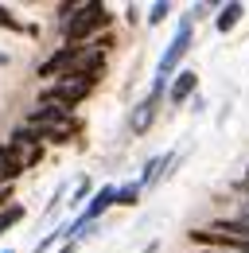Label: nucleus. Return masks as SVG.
Wrapping results in <instances>:
<instances>
[{
	"instance_id": "2",
	"label": "nucleus",
	"mask_w": 249,
	"mask_h": 253,
	"mask_svg": "<svg viewBox=\"0 0 249 253\" xmlns=\"http://www.w3.org/2000/svg\"><path fill=\"white\" fill-rule=\"evenodd\" d=\"M191 39H195V24H191V16L179 20V28L171 35V43L164 47V55H160V66H156V78H164V82H171L175 74H179V63L187 59V51H191Z\"/></svg>"
},
{
	"instance_id": "1",
	"label": "nucleus",
	"mask_w": 249,
	"mask_h": 253,
	"mask_svg": "<svg viewBox=\"0 0 249 253\" xmlns=\"http://www.w3.org/2000/svg\"><path fill=\"white\" fill-rule=\"evenodd\" d=\"M109 24H113V12H109L101 0H90V4H78L74 16L62 24V39H66L70 47H86V43L97 39V32L109 28Z\"/></svg>"
},
{
	"instance_id": "6",
	"label": "nucleus",
	"mask_w": 249,
	"mask_h": 253,
	"mask_svg": "<svg viewBox=\"0 0 249 253\" xmlns=\"http://www.w3.org/2000/svg\"><path fill=\"white\" fill-rule=\"evenodd\" d=\"M78 55H82V47H70V43H62L59 51H55V55H51L47 63L39 66V78H47V82L62 78V74H66V70L74 66V59H78Z\"/></svg>"
},
{
	"instance_id": "18",
	"label": "nucleus",
	"mask_w": 249,
	"mask_h": 253,
	"mask_svg": "<svg viewBox=\"0 0 249 253\" xmlns=\"http://www.w3.org/2000/svg\"><path fill=\"white\" fill-rule=\"evenodd\" d=\"M242 187H246V191H249V168H246V179H242Z\"/></svg>"
},
{
	"instance_id": "5",
	"label": "nucleus",
	"mask_w": 249,
	"mask_h": 253,
	"mask_svg": "<svg viewBox=\"0 0 249 253\" xmlns=\"http://www.w3.org/2000/svg\"><path fill=\"white\" fill-rule=\"evenodd\" d=\"M24 125H28V128H66V125H70V113L59 109V105H51V101H39V105L28 113Z\"/></svg>"
},
{
	"instance_id": "8",
	"label": "nucleus",
	"mask_w": 249,
	"mask_h": 253,
	"mask_svg": "<svg viewBox=\"0 0 249 253\" xmlns=\"http://www.w3.org/2000/svg\"><path fill=\"white\" fill-rule=\"evenodd\" d=\"M171 164H175V152H160V156H152L148 164H144L140 179H136L140 191H144V187H156L160 179H167V175H171Z\"/></svg>"
},
{
	"instance_id": "13",
	"label": "nucleus",
	"mask_w": 249,
	"mask_h": 253,
	"mask_svg": "<svg viewBox=\"0 0 249 253\" xmlns=\"http://www.w3.org/2000/svg\"><path fill=\"white\" fill-rule=\"evenodd\" d=\"M0 28H8V32H28V35H35V28H24V24L12 16V8H8V4H0Z\"/></svg>"
},
{
	"instance_id": "11",
	"label": "nucleus",
	"mask_w": 249,
	"mask_h": 253,
	"mask_svg": "<svg viewBox=\"0 0 249 253\" xmlns=\"http://www.w3.org/2000/svg\"><path fill=\"white\" fill-rule=\"evenodd\" d=\"M24 218H28V207H24V203H8V207L0 211V238H4L8 230H16Z\"/></svg>"
},
{
	"instance_id": "12",
	"label": "nucleus",
	"mask_w": 249,
	"mask_h": 253,
	"mask_svg": "<svg viewBox=\"0 0 249 253\" xmlns=\"http://www.w3.org/2000/svg\"><path fill=\"white\" fill-rule=\"evenodd\" d=\"M136 203H140V183H124V187H117L113 207H136Z\"/></svg>"
},
{
	"instance_id": "3",
	"label": "nucleus",
	"mask_w": 249,
	"mask_h": 253,
	"mask_svg": "<svg viewBox=\"0 0 249 253\" xmlns=\"http://www.w3.org/2000/svg\"><path fill=\"white\" fill-rule=\"evenodd\" d=\"M90 82H82V78H55L47 90H43V97L39 101H51V105H59V109H74V105H82L86 97H90Z\"/></svg>"
},
{
	"instance_id": "21",
	"label": "nucleus",
	"mask_w": 249,
	"mask_h": 253,
	"mask_svg": "<svg viewBox=\"0 0 249 253\" xmlns=\"http://www.w3.org/2000/svg\"><path fill=\"white\" fill-rule=\"evenodd\" d=\"M0 187H4V183H0Z\"/></svg>"
},
{
	"instance_id": "4",
	"label": "nucleus",
	"mask_w": 249,
	"mask_h": 253,
	"mask_svg": "<svg viewBox=\"0 0 249 253\" xmlns=\"http://www.w3.org/2000/svg\"><path fill=\"white\" fill-rule=\"evenodd\" d=\"M164 94H167V82H164V78H156L152 90H148V97H144V101H136V109H132V117H128L132 136H144V132L156 125V113H160V101H164Z\"/></svg>"
},
{
	"instance_id": "20",
	"label": "nucleus",
	"mask_w": 249,
	"mask_h": 253,
	"mask_svg": "<svg viewBox=\"0 0 249 253\" xmlns=\"http://www.w3.org/2000/svg\"><path fill=\"white\" fill-rule=\"evenodd\" d=\"M0 253H12V250H0Z\"/></svg>"
},
{
	"instance_id": "7",
	"label": "nucleus",
	"mask_w": 249,
	"mask_h": 253,
	"mask_svg": "<svg viewBox=\"0 0 249 253\" xmlns=\"http://www.w3.org/2000/svg\"><path fill=\"white\" fill-rule=\"evenodd\" d=\"M195 94H199V74H195V70H179V74L167 82V101H171V105H183V101H191Z\"/></svg>"
},
{
	"instance_id": "9",
	"label": "nucleus",
	"mask_w": 249,
	"mask_h": 253,
	"mask_svg": "<svg viewBox=\"0 0 249 253\" xmlns=\"http://www.w3.org/2000/svg\"><path fill=\"white\" fill-rule=\"evenodd\" d=\"M242 16H246V4H238V0H230V4H222L218 8V16H214V28L222 35H230L238 24H242Z\"/></svg>"
},
{
	"instance_id": "14",
	"label": "nucleus",
	"mask_w": 249,
	"mask_h": 253,
	"mask_svg": "<svg viewBox=\"0 0 249 253\" xmlns=\"http://www.w3.org/2000/svg\"><path fill=\"white\" fill-rule=\"evenodd\" d=\"M167 16H171V4H167V0H160V4H152V8H148V24H164V20H167Z\"/></svg>"
},
{
	"instance_id": "10",
	"label": "nucleus",
	"mask_w": 249,
	"mask_h": 253,
	"mask_svg": "<svg viewBox=\"0 0 249 253\" xmlns=\"http://www.w3.org/2000/svg\"><path fill=\"white\" fill-rule=\"evenodd\" d=\"M24 171V156L16 152V148H8V144H0V183L8 187L16 175Z\"/></svg>"
},
{
	"instance_id": "16",
	"label": "nucleus",
	"mask_w": 249,
	"mask_h": 253,
	"mask_svg": "<svg viewBox=\"0 0 249 253\" xmlns=\"http://www.w3.org/2000/svg\"><path fill=\"white\" fill-rule=\"evenodd\" d=\"M8 203H12V187H0V211H4Z\"/></svg>"
},
{
	"instance_id": "19",
	"label": "nucleus",
	"mask_w": 249,
	"mask_h": 253,
	"mask_svg": "<svg viewBox=\"0 0 249 253\" xmlns=\"http://www.w3.org/2000/svg\"><path fill=\"white\" fill-rule=\"evenodd\" d=\"M199 253H230V250H199Z\"/></svg>"
},
{
	"instance_id": "15",
	"label": "nucleus",
	"mask_w": 249,
	"mask_h": 253,
	"mask_svg": "<svg viewBox=\"0 0 249 253\" xmlns=\"http://www.w3.org/2000/svg\"><path fill=\"white\" fill-rule=\"evenodd\" d=\"M90 195H93V183H90V179H82V183L74 187V199H70V207H82V203H90Z\"/></svg>"
},
{
	"instance_id": "17",
	"label": "nucleus",
	"mask_w": 249,
	"mask_h": 253,
	"mask_svg": "<svg viewBox=\"0 0 249 253\" xmlns=\"http://www.w3.org/2000/svg\"><path fill=\"white\" fill-rule=\"evenodd\" d=\"M74 250H78V242H62V246H59L55 253H74Z\"/></svg>"
}]
</instances>
